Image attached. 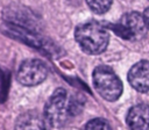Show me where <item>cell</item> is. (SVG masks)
Wrapping results in <instances>:
<instances>
[{
    "mask_svg": "<svg viewBox=\"0 0 149 130\" xmlns=\"http://www.w3.org/2000/svg\"><path fill=\"white\" fill-rule=\"evenodd\" d=\"M113 30L125 39H139L146 35L147 26L142 15L136 12H129L113 24Z\"/></svg>",
    "mask_w": 149,
    "mask_h": 130,
    "instance_id": "277c9868",
    "label": "cell"
},
{
    "mask_svg": "<svg viewBox=\"0 0 149 130\" xmlns=\"http://www.w3.org/2000/svg\"><path fill=\"white\" fill-rule=\"evenodd\" d=\"M85 130H112L109 123L104 118H93L85 125Z\"/></svg>",
    "mask_w": 149,
    "mask_h": 130,
    "instance_id": "7c38bea8",
    "label": "cell"
},
{
    "mask_svg": "<svg viewBox=\"0 0 149 130\" xmlns=\"http://www.w3.org/2000/svg\"><path fill=\"white\" fill-rule=\"evenodd\" d=\"M45 116L38 111L29 110L21 114L14 124V130H50Z\"/></svg>",
    "mask_w": 149,
    "mask_h": 130,
    "instance_id": "52a82bcc",
    "label": "cell"
},
{
    "mask_svg": "<svg viewBox=\"0 0 149 130\" xmlns=\"http://www.w3.org/2000/svg\"><path fill=\"white\" fill-rule=\"evenodd\" d=\"M93 85L95 91L106 100L115 101L122 93V82L115 72L106 66H97L93 71Z\"/></svg>",
    "mask_w": 149,
    "mask_h": 130,
    "instance_id": "7a4b0ae2",
    "label": "cell"
},
{
    "mask_svg": "<svg viewBox=\"0 0 149 130\" xmlns=\"http://www.w3.org/2000/svg\"><path fill=\"white\" fill-rule=\"evenodd\" d=\"M129 84L141 93L149 91V60H140L128 72Z\"/></svg>",
    "mask_w": 149,
    "mask_h": 130,
    "instance_id": "ba28073f",
    "label": "cell"
},
{
    "mask_svg": "<svg viewBox=\"0 0 149 130\" xmlns=\"http://www.w3.org/2000/svg\"><path fill=\"white\" fill-rule=\"evenodd\" d=\"M126 121L130 130H149V104L139 103L133 106Z\"/></svg>",
    "mask_w": 149,
    "mask_h": 130,
    "instance_id": "30bf717a",
    "label": "cell"
},
{
    "mask_svg": "<svg viewBox=\"0 0 149 130\" xmlns=\"http://www.w3.org/2000/svg\"><path fill=\"white\" fill-rule=\"evenodd\" d=\"M48 67L40 59H27L22 62L17 71V81L23 86H36L48 77Z\"/></svg>",
    "mask_w": 149,
    "mask_h": 130,
    "instance_id": "5b68a950",
    "label": "cell"
},
{
    "mask_svg": "<svg viewBox=\"0 0 149 130\" xmlns=\"http://www.w3.org/2000/svg\"><path fill=\"white\" fill-rule=\"evenodd\" d=\"M74 38L85 52L98 55L106 50L109 42V34L99 22L90 21L76 28Z\"/></svg>",
    "mask_w": 149,
    "mask_h": 130,
    "instance_id": "6da1fadb",
    "label": "cell"
},
{
    "mask_svg": "<svg viewBox=\"0 0 149 130\" xmlns=\"http://www.w3.org/2000/svg\"><path fill=\"white\" fill-rule=\"evenodd\" d=\"M86 2L88 7L97 14L106 13L112 5V0H86Z\"/></svg>",
    "mask_w": 149,
    "mask_h": 130,
    "instance_id": "8fae6325",
    "label": "cell"
},
{
    "mask_svg": "<svg viewBox=\"0 0 149 130\" xmlns=\"http://www.w3.org/2000/svg\"><path fill=\"white\" fill-rule=\"evenodd\" d=\"M43 115L51 127H62L66 122L68 117L71 115V111L70 99L64 88H57L52 93L45 103Z\"/></svg>",
    "mask_w": 149,
    "mask_h": 130,
    "instance_id": "3957f363",
    "label": "cell"
},
{
    "mask_svg": "<svg viewBox=\"0 0 149 130\" xmlns=\"http://www.w3.org/2000/svg\"><path fill=\"white\" fill-rule=\"evenodd\" d=\"M143 20H144V22H146L147 28H149V8H147V9L144 10V13H143Z\"/></svg>",
    "mask_w": 149,
    "mask_h": 130,
    "instance_id": "4fadbf2b",
    "label": "cell"
},
{
    "mask_svg": "<svg viewBox=\"0 0 149 130\" xmlns=\"http://www.w3.org/2000/svg\"><path fill=\"white\" fill-rule=\"evenodd\" d=\"M2 32L10 38H15L22 43H26L33 48H42L43 41L42 38L31 29L24 28L21 26L12 24V23H6L2 27Z\"/></svg>",
    "mask_w": 149,
    "mask_h": 130,
    "instance_id": "8992f818",
    "label": "cell"
},
{
    "mask_svg": "<svg viewBox=\"0 0 149 130\" xmlns=\"http://www.w3.org/2000/svg\"><path fill=\"white\" fill-rule=\"evenodd\" d=\"M2 16H3V20L6 21V23L21 26V27L29 28L33 30L31 24H33L34 17L27 8H24L20 5H9L6 8H3Z\"/></svg>",
    "mask_w": 149,
    "mask_h": 130,
    "instance_id": "9c48e42d",
    "label": "cell"
}]
</instances>
